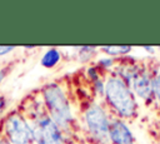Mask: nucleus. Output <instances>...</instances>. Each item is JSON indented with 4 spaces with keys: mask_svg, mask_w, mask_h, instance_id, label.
Returning a JSON list of instances; mask_svg holds the SVG:
<instances>
[{
    "mask_svg": "<svg viewBox=\"0 0 160 144\" xmlns=\"http://www.w3.org/2000/svg\"><path fill=\"white\" fill-rule=\"evenodd\" d=\"M29 123L36 144H69L68 135L52 121L46 109L36 111Z\"/></svg>",
    "mask_w": 160,
    "mask_h": 144,
    "instance_id": "20e7f679",
    "label": "nucleus"
},
{
    "mask_svg": "<svg viewBox=\"0 0 160 144\" xmlns=\"http://www.w3.org/2000/svg\"><path fill=\"white\" fill-rule=\"evenodd\" d=\"M102 103L115 118L131 120L139 114V101L130 85L112 71L105 75V94Z\"/></svg>",
    "mask_w": 160,
    "mask_h": 144,
    "instance_id": "f257e3e1",
    "label": "nucleus"
},
{
    "mask_svg": "<svg viewBox=\"0 0 160 144\" xmlns=\"http://www.w3.org/2000/svg\"><path fill=\"white\" fill-rule=\"evenodd\" d=\"M61 60V53L59 49L56 48H50L48 49L42 56H41V60H40V64L46 68V69H51L54 66H56Z\"/></svg>",
    "mask_w": 160,
    "mask_h": 144,
    "instance_id": "1a4fd4ad",
    "label": "nucleus"
},
{
    "mask_svg": "<svg viewBox=\"0 0 160 144\" xmlns=\"http://www.w3.org/2000/svg\"><path fill=\"white\" fill-rule=\"evenodd\" d=\"M99 50L105 53L108 56L116 59L118 56H120V58L126 56L132 50V46H130V45H110V46H100Z\"/></svg>",
    "mask_w": 160,
    "mask_h": 144,
    "instance_id": "9d476101",
    "label": "nucleus"
},
{
    "mask_svg": "<svg viewBox=\"0 0 160 144\" xmlns=\"http://www.w3.org/2000/svg\"><path fill=\"white\" fill-rule=\"evenodd\" d=\"M152 91H154V103L160 108V68L154 69Z\"/></svg>",
    "mask_w": 160,
    "mask_h": 144,
    "instance_id": "f8f14e48",
    "label": "nucleus"
},
{
    "mask_svg": "<svg viewBox=\"0 0 160 144\" xmlns=\"http://www.w3.org/2000/svg\"><path fill=\"white\" fill-rule=\"evenodd\" d=\"M112 115L101 101H89L82 111L84 130L89 144H110L109 128Z\"/></svg>",
    "mask_w": 160,
    "mask_h": 144,
    "instance_id": "7ed1b4c3",
    "label": "nucleus"
},
{
    "mask_svg": "<svg viewBox=\"0 0 160 144\" xmlns=\"http://www.w3.org/2000/svg\"><path fill=\"white\" fill-rule=\"evenodd\" d=\"M116 63H118V59H115V58H110V56H106V58H101V59H99L98 61H96V66L104 73V74H108V73H110L109 70H114V68H115V65H116Z\"/></svg>",
    "mask_w": 160,
    "mask_h": 144,
    "instance_id": "9b49d317",
    "label": "nucleus"
},
{
    "mask_svg": "<svg viewBox=\"0 0 160 144\" xmlns=\"http://www.w3.org/2000/svg\"><path fill=\"white\" fill-rule=\"evenodd\" d=\"M96 49L98 48H95V46H80V48H78V50H79L78 54H79L80 61H84V63L90 61L91 58L96 54Z\"/></svg>",
    "mask_w": 160,
    "mask_h": 144,
    "instance_id": "ddd939ff",
    "label": "nucleus"
},
{
    "mask_svg": "<svg viewBox=\"0 0 160 144\" xmlns=\"http://www.w3.org/2000/svg\"><path fill=\"white\" fill-rule=\"evenodd\" d=\"M4 78H5V71H4V70H0V83L2 81Z\"/></svg>",
    "mask_w": 160,
    "mask_h": 144,
    "instance_id": "a211bd4d",
    "label": "nucleus"
},
{
    "mask_svg": "<svg viewBox=\"0 0 160 144\" xmlns=\"http://www.w3.org/2000/svg\"><path fill=\"white\" fill-rule=\"evenodd\" d=\"M41 95L48 114L52 121L69 136L74 131L75 118L65 89L59 83L52 81L42 88Z\"/></svg>",
    "mask_w": 160,
    "mask_h": 144,
    "instance_id": "f03ea898",
    "label": "nucleus"
},
{
    "mask_svg": "<svg viewBox=\"0 0 160 144\" xmlns=\"http://www.w3.org/2000/svg\"><path fill=\"white\" fill-rule=\"evenodd\" d=\"M80 144H89L88 141H82V143H80Z\"/></svg>",
    "mask_w": 160,
    "mask_h": 144,
    "instance_id": "aec40b11",
    "label": "nucleus"
},
{
    "mask_svg": "<svg viewBox=\"0 0 160 144\" xmlns=\"http://www.w3.org/2000/svg\"><path fill=\"white\" fill-rule=\"evenodd\" d=\"M14 49H15V46H12V45H6V46L0 45V56L8 54V53H10V51H12Z\"/></svg>",
    "mask_w": 160,
    "mask_h": 144,
    "instance_id": "2eb2a0df",
    "label": "nucleus"
},
{
    "mask_svg": "<svg viewBox=\"0 0 160 144\" xmlns=\"http://www.w3.org/2000/svg\"><path fill=\"white\" fill-rule=\"evenodd\" d=\"M91 89L94 91V94L100 98V99H104V94H105V78L95 81L91 84Z\"/></svg>",
    "mask_w": 160,
    "mask_h": 144,
    "instance_id": "4468645a",
    "label": "nucleus"
},
{
    "mask_svg": "<svg viewBox=\"0 0 160 144\" xmlns=\"http://www.w3.org/2000/svg\"><path fill=\"white\" fill-rule=\"evenodd\" d=\"M110 144H135V136L126 120L112 116L109 128Z\"/></svg>",
    "mask_w": 160,
    "mask_h": 144,
    "instance_id": "0eeeda50",
    "label": "nucleus"
},
{
    "mask_svg": "<svg viewBox=\"0 0 160 144\" xmlns=\"http://www.w3.org/2000/svg\"><path fill=\"white\" fill-rule=\"evenodd\" d=\"M5 133L10 144H31L34 134L30 123L19 113H12L6 118Z\"/></svg>",
    "mask_w": 160,
    "mask_h": 144,
    "instance_id": "39448f33",
    "label": "nucleus"
},
{
    "mask_svg": "<svg viewBox=\"0 0 160 144\" xmlns=\"http://www.w3.org/2000/svg\"><path fill=\"white\" fill-rule=\"evenodd\" d=\"M152 75L154 69L144 64V68L132 80L130 88L134 91L138 99H141L146 104L154 103V91H152Z\"/></svg>",
    "mask_w": 160,
    "mask_h": 144,
    "instance_id": "423d86ee",
    "label": "nucleus"
},
{
    "mask_svg": "<svg viewBox=\"0 0 160 144\" xmlns=\"http://www.w3.org/2000/svg\"><path fill=\"white\" fill-rule=\"evenodd\" d=\"M0 144H10L8 140H4V139H0Z\"/></svg>",
    "mask_w": 160,
    "mask_h": 144,
    "instance_id": "6ab92c4d",
    "label": "nucleus"
},
{
    "mask_svg": "<svg viewBox=\"0 0 160 144\" xmlns=\"http://www.w3.org/2000/svg\"><path fill=\"white\" fill-rule=\"evenodd\" d=\"M4 106H5V98L4 96H0V111L2 110Z\"/></svg>",
    "mask_w": 160,
    "mask_h": 144,
    "instance_id": "dca6fc26",
    "label": "nucleus"
},
{
    "mask_svg": "<svg viewBox=\"0 0 160 144\" xmlns=\"http://www.w3.org/2000/svg\"><path fill=\"white\" fill-rule=\"evenodd\" d=\"M142 68H144V64L141 61H138L126 55L118 59V63L112 73H115L119 78H121L128 85H131L132 80L138 76V74L141 71Z\"/></svg>",
    "mask_w": 160,
    "mask_h": 144,
    "instance_id": "6e6552de",
    "label": "nucleus"
},
{
    "mask_svg": "<svg viewBox=\"0 0 160 144\" xmlns=\"http://www.w3.org/2000/svg\"><path fill=\"white\" fill-rule=\"evenodd\" d=\"M142 49H145L148 53H154V50H155L154 46H142Z\"/></svg>",
    "mask_w": 160,
    "mask_h": 144,
    "instance_id": "f3484780",
    "label": "nucleus"
}]
</instances>
